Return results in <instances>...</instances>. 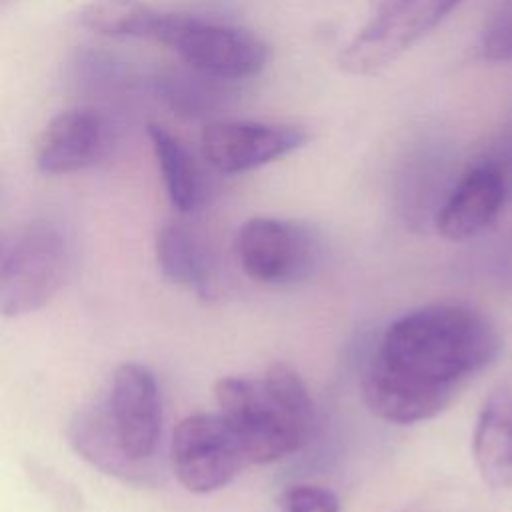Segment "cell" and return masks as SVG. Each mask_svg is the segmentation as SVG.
<instances>
[{"mask_svg": "<svg viewBox=\"0 0 512 512\" xmlns=\"http://www.w3.org/2000/svg\"><path fill=\"white\" fill-rule=\"evenodd\" d=\"M390 2H394V0H374V6H376V10H374V12H378V10L386 8Z\"/></svg>", "mask_w": 512, "mask_h": 512, "instance_id": "cell-22", "label": "cell"}, {"mask_svg": "<svg viewBox=\"0 0 512 512\" xmlns=\"http://www.w3.org/2000/svg\"><path fill=\"white\" fill-rule=\"evenodd\" d=\"M156 262L164 278L198 296L214 292V264L202 238L182 222H168L156 234Z\"/></svg>", "mask_w": 512, "mask_h": 512, "instance_id": "cell-16", "label": "cell"}, {"mask_svg": "<svg viewBox=\"0 0 512 512\" xmlns=\"http://www.w3.org/2000/svg\"><path fill=\"white\" fill-rule=\"evenodd\" d=\"M146 130L172 206L180 212L198 210L208 194V178L196 154L162 124L150 122Z\"/></svg>", "mask_w": 512, "mask_h": 512, "instance_id": "cell-15", "label": "cell"}, {"mask_svg": "<svg viewBox=\"0 0 512 512\" xmlns=\"http://www.w3.org/2000/svg\"><path fill=\"white\" fill-rule=\"evenodd\" d=\"M280 512H340L334 492L320 486H292L280 498Z\"/></svg>", "mask_w": 512, "mask_h": 512, "instance_id": "cell-21", "label": "cell"}, {"mask_svg": "<svg viewBox=\"0 0 512 512\" xmlns=\"http://www.w3.org/2000/svg\"><path fill=\"white\" fill-rule=\"evenodd\" d=\"M472 454L486 484L512 488V382L486 398L476 420Z\"/></svg>", "mask_w": 512, "mask_h": 512, "instance_id": "cell-14", "label": "cell"}, {"mask_svg": "<svg viewBox=\"0 0 512 512\" xmlns=\"http://www.w3.org/2000/svg\"><path fill=\"white\" fill-rule=\"evenodd\" d=\"M116 440L138 462H154L162 434V402L154 374L134 362L116 368L100 398Z\"/></svg>", "mask_w": 512, "mask_h": 512, "instance_id": "cell-10", "label": "cell"}, {"mask_svg": "<svg viewBox=\"0 0 512 512\" xmlns=\"http://www.w3.org/2000/svg\"><path fill=\"white\" fill-rule=\"evenodd\" d=\"M160 10L146 0H88L78 10V24L110 38H152Z\"/></svg>", "mask_w": 512, "mask_h": 512, "instance_id": "cell-18", "label": "cell"}, {"mask_svg": "<svg viewBox=\"0 0 512 512\" xmlns=\"http://www.w3.org/2000/svg\"><path fill=\"white\" fill-rule=\"evenodd\" d=\"M124 136V116L80 104L52 116L42 128L34 162L42 174L64 176L94 168L114 154Z\"/></svg>", "mask_w": 512, "mask_h": 512, "instance_id": "cell-6", "label": "cell"}, {"mask_svg": "<svg viewBox=\"0 0 512 512\" xmlns=\"http://www.w3.org/2000/svg\"><path fill=\"white\" fill-rule=\"evenodd\" d=\"M72 450L96 470L122 484L148 486L156 482L158 468L154 462H138L126 454L116 440L102 400H94L78 408L66 428Z\"/></svg>", "mask_w": 512, "mask_h": 512, "instance_id": "cell-13", "label": "cell"}, {"mask_svg": "<svg viewBox=\"0 0 512 512\" xmlns=\"http://www.w3.org/2000/svg\"><path fill=\"white\" fill-rule=\"evenodd\" d=\"M170 462L178 482L194 494L224 488L248 466L236 434L218 412L190 414L176 424Z\"/></svg>", "mask_w": 512, "mask_h": 512, "instance_id": "cell-7", "label": "cell"}, {"mask_svg": "<svg viewBox=\"0 0 512 512\" xmlns=\"http://www.w3.org/2000/svg\"><path fill=\"white\" fill-rule=\"evenodd\" d=\"M68 242L50 222L0 230V316H22L46 306L64 282Z\"/></svg>", "mask_w": 512, "mask_h": 512, "instance_id": "cell-4", "label": "cell"}, {"mask_svg": "<svg viewBox=\"0 0 512 512\" xmlns=\"http://www.w3.org/2000/svg\"><path fill=\"white\" fill-rule=\"evenodd\" d=\"M152 40L182 64L230 84L258 76L272 60V46L252 30L182 12L160 10Z\"/></svg>", "mask_w": 512, "mask_h": 512, "instance_id": "cell-3", "label": "cell"}, {"mask_svg": "<svg viewBox=\"0 0 512 512\" xmlns=\"http://www.w3.org/2000/svg\"><path fill=\"white\" fill-rule=\"evenodd\" d=\"M308 140V130L294 124L216 118L200 132V152L216 172L242 174L300 150Z\"/></svg>", "mask_w": 512, "mask_h": 512, "instance_id": "cell-8", "label": "cell"}, {"mask_svg": "<svg viewBox=\"0 0 512 512\" xmlns=\"http://www.w3.org/2000/svg\"><path fill=\"white\" fill-rule=\"evenodd\" d=\"M14 2H18V0H0V12H4L6 8H10Z\"/></svg>", "mask_w": 512, "mask_h": 512, "instance_id": "cell-23", "label": "cell"}, {"mask_svg": "<svg viewBox=\"0 0 512 512\" xmlns=\"http://www.w3.org/2000/svg\"><path fill=\"white\" fill-rule=\"evenodd\" d=\"M500 352L496 328L460 304H432L406 312L372 352L362 392L366 406L392 424L438 416Z\"/></svg>", "mask_w": 512, "mask_h": 512, "instance_id": "cell-1", "label": "cell"}, {"mask_svg": "<svg viewBox=\"0 0 512 512\" xmlns=\"http://www.w3.org/2000/svg\"><path fill=\"white\" fill-rule=\"evenodd\" d=\"M22 468L30 484L58 510V512H84V496L80 488L56 468L40 462L38 458L26 456Z\"/></svg>", "mask_w": 512, "mask_h": 512, "instance_id": "cell-19", "label": "cell"}, {"mask_svg": "<svg viewBox=\"0 0 512 512\" xmlns=\"http://www.w3.org/2000/svg\"><path fill=\"white\" fill-rule=\"evenodd\" d=\"M482 54L492 62L512 60V0H502L482 34Z\"/></svg>", "mask_w": 512, "mask_h": 512, "instance_id": "cell-20", "label": "cell"}, {"mask_svg": "<svg viewBox=\"0 0 512 512\" xmlns=\"http://www.w3.org/2000/svg\"><path fill=\"white\" fill-rule=\"evenodd\" d=\"M462 0H394L350 38L338 64L354 76H374L434 30Z\"/></svg>", "mask_w": 512, "mask_h": 512, "instance_id": "cell-5", "label": "cell"}, {"mask_svg": "<svg viewBox=\"0 0 512 512\" xmlns=\"http://www.w3.org/2000/svg\"><path fill=\"white\" fill-rule=\"evenodd\" d=\"M68 76L78 94L96 100L92 106H100L120 116L136 102L152 98L150 72L96 46H80L72 54Z\"/></svg>", "mask_w": 512, "mask_h": 512, "instance_id": "cell-12", "label": "cell"}, {"mask_svg": "<svg viewBox=\"0 0 512 512\" xmlns=\"http://www.w3.org/2000/svg\"><path fill=\"white\" fill-rule=\"evenodd\" d=\"M510 188V170L486 158L468 168L450 188L436 214L438 232L454 242L480 234L500 212Z\"/></svg>", "mask_w": 512, "mask_h": 512, "instance_id": "cell-11", "label": "cell"}, {"mask_svg": "<svg viewBox=\"0 0 512 512\" xmlns=\"http://www.w3.org/2000/svg\"><path fill=\"white\" fill-rule=\"evenodd\" d=\"M214 398L248 466L282 460L310 436L312 398L298 372L284 362L270 364L260 376L220 378Z\"/></svg>", "mask_w": 512, "mask_h": 512, "instance_id": "cell-2", "label": "cell"}, {"mask_svg": "<svg viewBox=\"0 0 512 512\" xmlns=\"http://www.w3.org/2000/svg\"><path fill=\"white\" fill-rule=\"evenodd\" d=\"M230 82L210 78L190 66H166L150 72V94L174 114L200 118L216 110L230 94Z\"/></svg>", "mask_w": 512, "mask_h": 512, "instance_id": "cell-17", "label": "cell"}, {"mask_svg": "<svg viewBox=\"0 0 512 512\" xmlns=\"http://www.w3.org/2000/svg\"><path fill=\"white\" fill-rule=\"evenodd\" d=\"M236 256L246 276L262 284L296 282L312 272L318 256L314 234L292 220L256 216L236 236Z\"/></svg>", "mask_w": 512, "mask_h": 512, "instance_id": "cell-9", "label": "cell"}]
</instances>
